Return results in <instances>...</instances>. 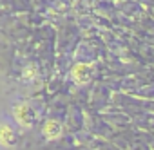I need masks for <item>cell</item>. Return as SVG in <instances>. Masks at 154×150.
<instances>
[{
  "label": "cell",
  "instance_id": "obj_1",
  "mask_svg": "<svg viewBox=\"0 0 154 150\" xmlns=\"http://www.w3.org/2000/svg\"><path fill=\"white\" fill-rule=\"evenodd\" d=\"M74 78L78 82H85L89 78V67L87 65H78L74 69Z\"/></svg>",
  "mask_w": 154,
  "mask_h": 150
}]
</instances>
